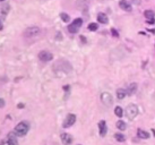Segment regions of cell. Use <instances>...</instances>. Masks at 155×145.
I'll return each instance as SVG.
<instances>
[{"label": "cell", "instance_id": "cell-7", "mask_svg": "<svg viewBox=\"0 0 155 145\" xmlns=\"http://www.w3.org/2000/svg\"><path fill=\"white\" fill-rule=\"evenodd\" d=\"M39 59L41 61H44V62H47V61H50V60H52L53 59V56H52V53H50V52H48V51H41V52L39 53Z\"/></svg>", "mask_w": 155, "mask_h": 145}, {"label": "cell", "instance_id": "cell-8", "mask_svg": "<svg viewBox=\"0 0 155 145\" xmlns=\"http://www.w3.org/2000/svg\"><path fill=\"white\" fill-rule=\"evenodd\" d=\"M61 142L64 145H70L73 143V136L70 134H67V133H64V134H61Z\"/></svg>", "mask_w": 155, "mask_h": 145}, {"label": "cell", "instance_id": "cell-19", "mask_svg": "<svg viewBox=\"0 0 155 145\" xmlns=\"http://www.w3.org/2000/svg\"><path fill=\"white\" fill-rule=\"evenodd\" d=\"M154 11L153 10H145L144 11V16H145V18L146 19H152V18H154Z\"/></svg>", "mask_w": 155, "mask_h": 145}, {"label": "cell", "instance_id": "cell-23", "mask_svg": "<svg viewBox=\"0 0 155 145\" xmlns=\"http://www.w3.org/2000/svg\"><path fill=\"white\" fill-rule=\"evenodd\" d=\"M97 28H99V25H97L96 23H91V24H88V30L92 31V32L96 31Z\"/></svg>", "mask_w": 155, "mask_h": 145}, {"label": "cell", "instance_id": "cell-1", "mask_svg": "<svg viewBox=\"0 0 155 145\" xmlns=\"http://www.w3.org/2000/svg\"><path fill=\"white\" fill-rule=\"evenodd\" d=\"M30 130V124L27 121H21L14 129V133L17 136H25Z\"/></svg>", "mask_w": 155, "mask_h": 145}, {"label": "cell", "instance_id": "cell-26", "mask_svg": "<svg viewBox=\"0 0 155 145\" xmlns=\"http://www.w3.org/2000/svg\"><path fill=\"white\" fill-rule=\"evenodd\" d=\"M146 23H147V24H154V23H155V19H154V18L147 19V22H146Z\"/></svg>", "mask_w": 155, "mask_h": 145}, {"label": "cell", "instance_id": "cell-25", "mask_svg": "<svg viewBox=\"0 0 155 145\" xmlns=\"http://www.w3.org/2000/svg\"><path fill=\"white\" fill-rule=\"evenodd\" d=\"M131 2H133L134 5H136V6H139L140 4H142V0H131Z\"/></svg>", "mask_w": 155, "mask_h": 145}, {"label": "cell", "instance_id": "cell-15", "mask_svg": "<svg viewBox=\"0 0 155 145\" xmlns=\"http://www.w3.org/2000/svg\"><path fill=\"white\" fill-rule=\"evenodd\" d=\"M137 136H138L139 138H142V140H147V138H150V134H148L146 130H143L140 128L137 130Z\"/></svg>", "mask_w": 155, "mask_h": 145}, {"label": "cell", "instance_id": "cell-28", "mask_svg": "<svg viewBox=\"0 0 155 145\" xmlns=\"http://www.w3.org/2000/svg\"><path fill=\"white\" fill-rule=\"evenodd\" d=\"M2 28H4V25H2V23H1V22H0V31H1V30H2Z\"/></svg>", "mask_w": 155, "mask_h": 145}, {"label": "cell", "instance_id": "cell-5", "mask_svg": "<svg viewBox=\"0 0 155 145\" xmlns=\"http://www.w3.org/2000/svg\"><path fill=\"white\" fill-rule=\"evenodd\" d=\"M101 101L103 102L104 106L110 107V106H112V103H113V98L109 92H103L101 94Z\"/></svg>", "mask_w": 155, "mask_h": 145}, {"label": "cell", "instance_id": "cell-18", "mask_svg": "<svg viewBox=\"0 0 155 145\" xmlns=\"http://www.w3.org/2000/svg\"><path fill=\"white\" fill-rule=\"evenodd\" d=\"M117 128L119 130H126V128H127V125H126L125 121L119 120V121H117Z\"/></svg>", "mask_w": 155, "mask_h": 145}, {"label": "cell", "instance_id": "cell-17", "mask_svg": "<svg viewBox=\"0 0 155 145\" xmlns=\"http://www.w3.org/2000/svg\"><path fill=\"white\" fill-rule=\"evenodd\" d=\"M126 95H127V91L126 90H123V89H118L117 90V98L119 99V100L125 99Z\"/></svg>", "mask_w": 155, "mask_h": 145}, {"label": "cell", "instance_id": "cell-21", "mask_svg": "<svg viewBox=\"0 0 155 145\" xmlns=\"http://www.w3.org/2000/svg\"><path fill=\"white\" fill-rule=\"evenodd\" d=\"M114 138H116L118 142H125L126 141V136L122 135V134H120V133H118V134L114 135Z\"/></svg>", "mask_w": 155, "mask_h": 145}, {"label": "cell", "instance_id": "cell-6", "mask_svg": "<svg viewBox=\"0 0 155 145\" xmlns=\"http://www.w3.org/2000/svg\"><path fill=\"white\" fill-rule=\"evenodd\" d=\"M75 123H76V116L73 115V113H69V115H67V117H66L62 126H64L65 128H68V127L73 126Z\"/></svg>", "mask_w": 155, "mask_h": 145}, {"label": "cell", "instance_id": "cell-10", "mask_svg": "<svg viewBox=\"0 0 155 145\" xmlns=\"http://www.w3.org/2000/svg\"><path fill=\"white\" fill-rule=\"evenodd\" d=\"M99 130H100V135L102 136H105V134H107L108 132V127H107V123H105L104 120H101L99 121Z\"/></svg>", "mask_w": 155, "mask_h": 145}, {"label": "cell", "instance_id": "cell-20", "mask_svg": "<svg viewBox=\"0 0 155 145\" xmlns=\"http://www.w3.org/2000/svg\"><path fill=\"white\" fill-rule=\"evenodd\" d=\"M114 113H116L117 117L121 118L122 116H123V110H122V108H121V107H117L116 109H114Z\"/></svg>", "mask_w": 155, "mask_h": 145}, {"label": "cell", "instance_id": "cell-2", "mask_svg": "<svg viewBox=\"0 0 155 145\" xmlns=\"http://www.w3.org/2000/svg\"><path fill=\"white\" fill-rule=\"evenodd\" d=\"M138 115V108H137L136 104H128L127 108H126V116L127 118H129L130 120H133L135 117H137Z\"/></svg>", "mask_w": 155, "mask_h": 145}, {"label": "cell", "instance_id": "cell-13", "mask_svg": "<svg viewBox=\"0 0 155 145\" xmlns=\"http://www.w3.org/2000/svg\"><path fill=\"white\" fill-rule=\"evenodd\" d=\"M8 145H18V141H17L16 136H15V133H10L8 135Z\"/></svg>", "mask_w": 155, "mask_h": 145}, {"label": "cell", "instance_id": "cell-27", "mask_svg": "<svg viewBox=\"0 0 155 145\" xmlns=\"http://www.w3.org/2000/svg\"><path fill=\"white\" fill-rule=\"evenodd\" d=\"M2 107H5V101L2 100V99H0V108H2Z\"/></svg>", "mask_w": 155, "mask_h": 145}, {"label": "cell", "instance_id": "cell-16", "mask_svg": "<svg viewBox=\"0 0 155 145\" xmlns=\"http://www.w3.org/2000/svg\"><path fill=\"white\" fill-rule=\"evenodd\" d=\"M97 21H99V23H101V24H108L109 18H108V16L105 15V14L100 13L99 15H97Z\"/></svg>", "mask_w": 155, "mask_h": 145}, {"label": "cell", "instance_id": "cell-24", "mask_svg": "<svg viewBox=\"0 0 155 145\" xmlns=\"http://www.w3.org/2000/svg\"><path fill=\"white\" fill-rule=\"evenodd\" d=\"M111 33H112V35L114 36V38H118V36H119V33H118L117 31L114 30V28H112V30H111Z\"/></svg>", "mask_w": 155, "mask_h": 145}, {"label": "cell", "instance_id": "cell-9", "mask_svg": "<svg viewBox=\"0 0 155 145\" xmlns=\"http://www.w3.org/2000/svg\"><path fill=\"white\" fill-rule=\"evenodd\" d=\"M9 9H10V6L9 4H5L2 5V7L0 8V19H5L7 14L9 13Z\"/></svg>", "mask_w": 155, "mask_h": 145}, {"label": "cell", "instance_id": "cell-14", "mask_svg": "<svg viewBox=\"0 0 155 145\" xmlns=\"http://www.w3.org/2000/svg\"><path fill=\"white\" fill-rule=\"evenodd\" d=\"M126 91H127V95H134L135 93H136V91H137V84L136 83H131Z\"/></svg>", "mask_w": 155, "mask_h": 145}, {"label": "cell", "instance_id": "cell-4", "mask_svg": "<svg viewBox=\"0 0 155 145\" xmlns=\"http://www.w3.org/2000/svg\"><path fill=\"white\" fill-rule=\"evenodd\" d=\"M39 34H40V28L38 26L28 27L24 31V36H26V38H35Z\"/></svg>", "mask_w": 155, "mask_h": 145}, {"label": "cell", "instance_id": "cell-11", "mask_svg": "<svg viewBox=\"0 0 155 145\" xmlns=\"http://www.w3.org/2000/svg\"><path fill=\"white\" fill-rule=\"evenodd\" d=\"M90 5V0H77L76 1V7L80 10H84L88 7Z\"/></svg>", "mask_w": 155, "mask_h": 145}, {"label": "cell", "instance_id": "cell-29", "mask_svg": "<svg viewBox=\"0 0 155 145\" xmlns=\"http://www.w3.org/2000/svg\"><path fill=\"white\" fill-rule=\"evenodd\" d=\"M0 1H5V0H0Z\"/></svg>", "mask_w": 155, "mask_h": 145}, {"label": "cell", "instance_id": "cell-3", "mask_svg": "<svg viewBox=\"0 0 155 145\" xmlns=\"http://www.w3.org/2000/svg\"><path fill=\"white\" fill-rule=\"evenodd\" d=\"M82 25H83V19L82 18H76L70 25H68V31H69L70 33L75 34L79 31V28L82 27Z\"/></svg>", "mask_w": 155, "mask_h": 145}, {"label": "cell", "instance_id": "cell-12", "mask_svg": "<svg viewBox=\"0 0 155 145\" xmlns=\"http://www.w3.org/2000/svg\"><path fill=\"white\" fill-rule=\"evenodd\" d=\"M119 7L125 11H131V5H129V2L127 1V0H120Z\"/></svg>", "mask_w": 155, "mask_h": 145}, {"label": "cell", "instance_id": "cell-22", "mask_svg": "<svg viewBox=\"0 0 155 145\" xmlns=\"http://www.w3.org/2000/svg\"><path fill=\"white\" fill-rule=\"evenodd\" d=\"M60 17H61V19H62V22H65V23H68L70 21V17L68 14H66V13H61L60 14Z\"/></svg>", "mask_w": 155, "mask_h": 145}]
</instances>
